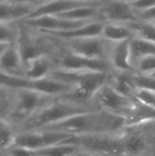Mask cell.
<instances>
[{
  "mask_svg": "<svg viewBox=\"0 0 155 156\" xmlns=\"http://www.w3.org/2000/svg\"><path fill=\"white\" fill-rule=\"evenodd\" d=\"M124 25L133 32L136 37L155 43V24L153 22L138 19L124 23Z\"/></svg>",
  "mask_w": 155,
  "mask_h": 156,
  "instance_id": "cell-23",
  "label": "cell"
},
{
  "mask_svg": "<svg viewBox=\"0 0 155 156\" xmlns=\"http://www.w3.org/2000/svg\"><path fill=\"white\" fill-rule=\"evenodd\" d=\"M74 136L67 133L47 130L20 132L16 133L13 145L25 147L32 151H37L69 141Z\"/></svg>",
  "mask_w": 155,
  "mask_h": 156,
  "instance_id": "cell-10",
  "label": "cell"
},
{
  "mask_svg": "<svg viewBox=\"0 0 155 156\" xmlns=\"http://www.w3.org/2000/svg\"><path fill=\"white\" fill-rule=\"evenodd\" d=\"M69 142L99 156H123L122 133L75 136Z\"/></svg>",
  "mask_w": 155,
  "mask_h": 156,
  "instance_id": "cell-6",
  "label": "cell"
},
{
  "mask_svg": "<svg viewBox=\"0 0 155 156\" xmlns=\"http://www.w3.org/2000/svg\"><path fill=\"white\" fill-rule=\"evenodd\" d=\"M56 69L55 56L39 57L26 65L24 78L28 80H37L48 77Z\"/></svg>",
  "mask_w": 155,
  "mask_h": 156,
  "instance_id": "cell-19",
  "label": "cell"
},
{
  "mask_svg": "<svg viewBox=\"0 0 155 156\" xmlns=\"http://www.w3.org/2000/svg\"><path fill=\"white\" fill-rule=\"evenodd\" d=\"M79 1H86V2H97V3H102L105 0H79Z\"/></svg>",
  "mask_w": 155,
  "mask_h": 156,
  "instance_id": "cell-38",
  "label": "cell"
},
{
  "mask_svg": "<svg viewBox=\"0 0 155 156\" xmlns=\"http://www.w3.org/2000/svg\"><path fill=\"white\" fill-rule=\"evenodd\" d=\"M54 97L31 89H18L15 92L13 109L7 122L16 129L32 114L51 102Z\"/></svg>",
  "mask_w": 155,
  "mask_h": 156,
  "instance_id": "cell-5",
  "label": "cell"
},
{
  "mask_svg": "<svg viewBox=\"0 0 155 156\" xmlns=\"http://www.w3.org/2000/svg\"><path fill=\"white\" fill-rule=\"evenodd\" d=\"M7 153L9 156H34L35 155V151H32L30 149L21 147V146H16V145H12L7 149Z\"/></svg>",
  "mask_w": 155,
  "mask_h": 156,
  "instance_id": "cell-32",
  "label": "cell"
},
{
  "mask_svg": "<svg viewBox=\"0 0 155 156\" xmlns=\"http://www.w3.org/2000/svg\"><path fill=\"white\" fill-rule=\"evenodd\" d=\"M129 46L130 58L133 69L141 58L147 56L155 55V43H152L135 37L130 40Z\"/></svg>",
  "mask_w": 155,
  "mask_h": 156,
  "instance_id": "cell-22",
  "label": "cell"
},
{
  "mask_svg": "<svg viewBox=\"0 0 155 156\" xmlns=\"http://www.w3.org/2000/svg\"><path fill=\"white\" fill-rule=\"evenodd\" d=\"M0 71L12 77L25 79V66L16 43L8 45L1 55Z\"/></svg>",
  "mask_w": 155,
  "mask_h": 156,
  "instance_id": "cell-16",
  "label": "cell"
},
{
  "mask_svg": "<svg viewBox=\"0 0 155 156\" xmlns=\"http://www.w3.org/2000/svg\"><path fill=\"white\" fill-rule=\"evenodd\" d=\"M101 37L111 42H119L130 40L135 37V35L124 24L104 22Z\"/></svg>",
  "mask_w": 155,
  "mask_h": 156,
  "instance_id": "cell-21",
  "label": "cell"
},
{
  "mask_svg": "<svg viewBox=\"0 0 155 156\" xmlns=\"http://www.w3.org/2000/svg\"><path fill=\"white\" fill-rule=\"evenodd\" d=\"M34 156H38V155H36V154H35V155H34Z\"/></svg>",
  "mask_w": 155,
  "mask_h": 156,
  "instance_id": "cell-40",
  "label": "cell"
},
{
  "mask_svg": "<svg viewBox=\"0 0 155 156\" xmlns=\"http://www.w3.org/2000/svg\"><path fill=\"white\" fill-rule=\"evenodd\" d=\"M16 129L4 119H0V149H8L14 144Z\"/></svg>",
  "mask_w": 155,
  "mask_h": 156,
  "instance_id": "cell-26",
  "label": "cell"
},
{
  "mask_svg": "<svg viewBox=\"0 0 155 156\" xmlns=\"http://www.w3.org/2000/svg\"><path fill=\"white\" fill-rule=\"evenodd\" d=\"M16 90L0 87V119L7 121L13 109Z\"/></svg>",
  "mask_w": 155,
  "mask_h": 156,
  "instance_id": "cell-25",
  "label": "cell"
},
{
  "mask_svg": "<svg viewBox=\"0 0 155 156\" xmlns=\"http://www.w3.org/2000/svg\"><path fill=\"white\" fill-rule=\"evenodd\" d=\"M134 70L138 74L153 75L155 73V55L141 58L135 65Z\"/></svg>",
  "mask_w": 155,
  "mask_h": 156,
  "instance_id": "cell-30",
  "label": "cell"
},
{
  "mask_svg": "<svg viewBox=\"0 0 155 156\" xmlns=\"http://www.w3.org/2000/svg\"><path fill=\"white\" fill-rule=\"evenodd\" d=\"M96 110L100 109L93 101L81 102L69 98H56L22 122L16 133L40 130L74 115Z\"/></svg>",
  "mask_w": 155,
  "mask_h": 156,
  "instance_id": "cell-2",
  "label": "cell"
},
{
  "mask_svg": "<svg viewBox=\"0 0 155 156\" xmlns=\"http://www.w3.org/2000/svg\"><path fill=\"white\" fill-rule=\"evenodd\" d=\"M0 156H9L7 149H0Z\"/></svg>",
  "mask_w": 155,
  "mask_h": 156,
  "instance_id": "cell-37",
  "label": "cell"
},
{
  "mask_svg": "<svg viewBox=\"0 0 155 156\" xmlns=\"http://www.w3.org/2000/svg\"><path fill=\"white\" fill-rule=\"evenodd\" d=\"M7 46H8V45H6V44L0 43V57H1V55L3 54V52L5 51V49L7 48Z\"/></svg>",
  "mask_w": 155,
  "mask_h": 156,
  "instance_id": "cell-36",
  "label": "cell"
},
{
  "mask_svg": "<svg viewBox=\"0 0 155 156\" xmlns=\"http://www.w3.org/2000/svg\"><path fill=\"white\" fill-rule=\"evenodd\" d=\"M11 1H15V2H18V3H23V4H26L29 5H32L34 7L41 5L42 3H44L47 0H11Z\"/></svg>",
  "mask_w": 155,
  "mask_h": 156,
  "instance_id": "cell-34",
  "label": "cell"
},
{
  "mask_svg": "<svg viewBox=\"0 0 155 156\" xmlns=\"http://www.w3.org/2000/svg\"><path fill=\"white\" fill-rule=\"evenodd\" d=\"M133 98V106L124 118V127H137L155 121V109L142 103L134 96Z\"/></svg>",
  "mask_w": 155,
  "mask_h": 156,
  "instance_id": "cell-20",
  "label": "cell"
},
{
  "mask_svg": "<svg viewBox=\"0 0 155 156\" xmlns=\"http://www.w3.org/2000/svg\"><path fill=\"white\" fill-rule=\"evenodd\" d=\"M113 73L98 71H69L55 69L49 77L61 80L75 87L74 90L68 96L77 101L90 102L93 101L94 95L104 85L111 83Z\"/></svg>",
  "mask_w": 155,
  "mask_h": 156,
  "instance_id": "cell-3",
  "label": "cell"
},
{
  "mask_svg": "<svg viewBox=\"0 0 155 156\" xmlns=\"http://www.w3.org/2000/svg\"><path fill=\"white\" fill-rule=\"evenodd\" d=\"M130 40L113 42L111 45L109 55V60L115 72H135L130 58Z\"/></svg>",
  "mask_w": 155,
  "mask_h": 156,
  "instance_id": "cell-15",
  "label": "cell"
},
{
  "mask_svg": "<svg viewBox=\"0 0 155 156\" xmlns=\"http://www.w3.org/2000/svg\"><path fill=\"white\" fill-rule=\"evenodd\" d=\"M152 76H154V77H155V73H154V74H153V75H152Z\"/></svg>",
  "mask_w": 155,
  "mask_h": 156,
  "instance_id": "cell-39",
  "label": "cell"
},
{
  "mask_svg": "<svg viewBox=\"0 0 155 156\" xmlns=\"http://www.w3.org/2000/svg\"><path fill=\"white\" fill-rule=\"evenodd\" d=\"M132 84L134 89L151 90L155 92V77L152 75H143L133 73L132 77Z\"/></svg>",
  "mask_w": 155,
  "mask_h": 156,
  "instance_id": "cell-29",
  "label": "cell"
},
{
  "mask_svg": "<svg viewBox=\"0 0 155 156\" xmlns=\"http://www.w3.org/2000/svg\"><path fill=\"white\" fill-rule=\"evenodd\" d=\"M0 87L13 89V90L26 89V88L30 89L31 80H28L23 78L12 77L0 71Z\"/></svg>",
  "mask_w": 155,
  "mask_h": 156,
  "instance_id": "cell-28",
  "label": "cell"
},
{
  "mask_svg": "<svg viewBox=\"0 0 155 156\" xmlns=\"http://www.w3.org/2000/svg\"><path fill=\"white\" fill-rule=\"evenodd\" d=\"M18 36V22L0 23V43L11 45L16 42Z\"/></svg>",
  "mask_w": 155,
  "mask_h": 156,
  "instance_id": "cell-27",
  "label": "cell"
},
{
  "mask_svg": "<svg viewBox=\"0 0 155 156\" xmlns=\"http://www.w3.org/2000/svg\"><path fill=\"white\" fill-rule=\"evenodd\" d=\"M59 47V46H58ZM56 69L69 71H98V72H115L109 59L90 58L73 54L59 47V50L55 56Z\"/></svg>",
  "mask_w": 155,
  "mask_h": 156,
  "instance_id": "cell-8",
  "label": "cell"
},
{
  "mask_svg": "<svg viewBox=\"0 0 155 156\" xmlns=\"http://www.w3.org/2000/svg\"><path fill=\"white\" fill-rule=\"evenodd\" d=\"M100 16L103 22L124 24L138 20L132 5L122 0H105L100 6Z\"/></svg>",
  "mask_w": 155,
  "mask_h": 156,
  "instance_id": "cell-11",
  "label": "cell"
},
{
  "mask_svg": "<svg viewBox=\"0 0 155 156\" xmlns=\"http://www.w3.org/2000/svg\"><path fill=\"white\" fill-rule=\"evenodd\" d=\"M131 5L135 11H143L155 6V0H136Z\"/></svg>",
  "mask_w": 155,
  "mask_h": 156,
  "instance_id": "cell-33",
  "label": "cell"
},
{
  "mask_svg": "<svg viewBox=\"0 0 155 156\" xmlns=\"http://www.w3.org/2000/svg\"><path fill=\"white\" fill-rule=\"evenodd\" d=\"M35 7L11 0H0V23H16L26 18Z\"/></svg>",
  "mask_w": 155,
  "mask_h": 156,
  "instance_id": "cell-18",
  "label": "cell"
},
{
  "mask_svg": "<svg viewBox=\"0 0 155 156\" xmlns=\"http://www.w3.org/2000/svg\"><path fill=\"white\" fill-rule=\"evenodd\" d=\"M30 89L54 98H62L69 95L75 87L48 76L37 80H31Z\"/></svg>",
  "mask_w": 155,
  "mask_h": 156,
  "instance_id": "cell-17",
  "label": "cell"
},
{
  "mask_svg": "<svg viewBox=\"0 0 155 156\" xmlns=\"http://www.w3.org/2000/svg\"><path fill=\"white\" fill-rule=\"evenodd\" d=\"M102 3L86 2L79 0H47L41 5L36 6L26 18L37 17L42 16H58L79 6L89 5H101Z\"/></svg>",
  "mask_w": 155,
  "mask_h": 156,
  "instance_id": "cell-13",
  "label": "cell"
},
{
  "mask_svg": "<svg viewBox=\"0 0 155 156\" xmlns=\"http://www.w3.org/2000/svg\"><path fill=\"white\" fill-rule=\"evenodd\" d=\"M133 96L142 103L155 109V92L151 90H134Z\"/></svg>",
  "mask_w": 155,
  "mask_h": 156,
  "instance_id": "cell-31",
  "label": "cell"
},
{
  "mask_svg": "<svg viewBox=\"0 0 155 156\" xmlns=\"http://www.w3.org/2000/svg\"><path fill=\"white\" fill-rule=\"evenodd\" d=\"M124 118L103 110L74 115L40 130L59 132L71 136L120 133L124 130Z\"/></svg>",
  "mask_w": 155,
  "mask_h": 156,
  "instance_id": "cell-1",
  "label": "cell"
},
{
  "mask_svg": "<svg viewBox=\"0 0 155 156\" xmlns=\"http://www.w3.org/2000/svg\"><path fill=\"white\" fill-rule=\"evenodd\" d=\"M54 39L64 50L82 57L99 59H109L111 48L113 43L101 36L68 40Z\"/></svg>",
  "mask_w": 155,
  "mask_h": 156,
  "instance_id": "cell-7",
  "label": "cell"
},
{
  "mask_svg": "<svg viewBox=\"0 0 155 156\" xmlns=\"http://www.w3.org/2000/svg\"><path fill=\"white\" fill-rule=\"evenodd\" d=\"M21 22L40 32H58L80 27L90 21H73L58 16H42L26 18Z\"/></svg>",
  "mask_w": 155,
  "mask_h": 156,
  "instance_id": "cell-12",
  "label": "cell"
},
{
  "mask_svg": "<svg viewBox=\"0 0 155 156\" xmlns=\"http://www.w3.org/2000/svg\"><path fill=\"white\" fill-rule=\"evenodd\" d=\"M79 150L81 149L78 145L69 141H67L35 151V154L38 156H73Z\"/></svg>",
  "mask_w": 155,
  "mask_h": 156,
  "instance_id": "cell-24",
  "label": "cell"
},
{
  "mask_svg": "<svg viewBox=\"0 0 155 156\" xmlns=\"http://www.w3.org/2000/svg\"><path fill=\"white\" fill-rule=\"evenodd\" d=\"M153 23H154V24H155V21H154V22H153Z\"/></svg>",
  "mask_w": 155,
  "mask_h": 156,
  "instance_id": "cell-41",
  "label": "cell"
},
{
  "mask_svg": "<svg viewBox=\"0 0 155 156\" xmlns=\"http://www.w3.org/2000/svg\"><path fill=\"white\" fill-rule=\"evenodd\" d=\"M24 66L39 57L56 56L59 47L56 40L30 27L18 22V36L16 42Z\"/></svg>",
  "mask_w": 155,
  "mask_h": 156,
  "instance_id": "cell-4",
  "label": "cell"
},
{
  "mask_svg": "<svg viewBox=\"0 0 155 156\" xmlns=\"http://www.w3.org/2000/svg\"><path fill=\"white\" fill-rule=\"evenodd\" d=\"M104 22L101 20H94L88 22L80 27H74L68 30L58 31V32H41L47 36H49L53 38L59 40H68V39H77L83 37H100ZM40 32V31H39Z\"/></svg>",
  "mask_w": 155,
  "mask_h": 156,
  "instance_id": "cell-14",
  "label": "cell"
},
{
  "mask_svg": "<svg viewBox=\"0 0 155 156\" xmlns=\"http://www.w3.org/2000/svg\"><path fill=\"white\" fill-rule=\"evenodd\" d=\"M73 156H99L95 154H92L90 152L85 151V150H79L78 153H76Z\"/></svg>",
  "mask_w": 155,
  "mask_h": 156,
  "instance_id": "cell-35",
  "label": "cell"
},
{
  "mask_svg": "<svg viewBox=\"0 0 155 156\" xmlns=\"http://www.w3.org/2000/svg\"><path fill=\"white\" fill-rule=\"evenodd\" d=\"M93 101L100 110L125 118L133 106L134 98L121 93L108 83L97 91Z\"/></svg>",
  "mask_w": 155,
  "mask_h": 156,
  "instance_id": "cell-9",
  "label": "cell"
}]
</instances>
